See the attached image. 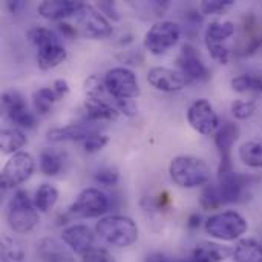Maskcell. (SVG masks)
<instances>
[{"label": "cell", "instance_id": "obj_1", "mask_svg": "<svg viewBox=\"0 0 262 262\" xmlns=\"http://www.w3.org/2000/svg\"><path fill=\"white\" fill-rule=\"evenodd\" d=\"M170 180L183 189H196L207 186L210 181L209 166L198 157L180 155L169 164Z\"/></svg>", "mask_w": 262, "mask_h": 262}, {"label": "cell", "instance_id": "obj_2", "mask_svg": "<svg viewBox=\"0 0 262 262\" xmlns=\"http://www.w3.org/2000/svg\"><path fill=\"white\" fill-rule=\"evenodd\" d=\"M97 235L112 247H130L138 239V227L129 216L111 215L101 218L95 226Z\"/></svg>", "mask_w": 262, "mask_h": 262}, {"label": "cell", "instance_id": "obj_3", "mask_svg": "<svg viewBox=\"0 0 262 262\" xmlns=\"http://www.w3.org/2000/svg\"><path fill=\"white\" fill-rule=\"evenodd\" d=\"M8 226L15 233H29L38 224V212L28 192L18 190L9 201L6 212Z\"/></svg>", "mask_w": 262, "mask_h": 262}, {"label": "cell", "instance_id": "obj_4", "mask_svg": "<svg viewBox=\"0 0 262 262\" xmlns=\"http://www.w3.org/2000/svg\"><path fill=\"white\" fill-rule=\"evenodd\" d=\"M204 229L207 235L220 241H236L249 230V223L241 213L235 210H226L212 215L206 221Z\"/></svg>", "mask_w": 262, "mask_h": 262}, {"label": "cell", "instance_id": "obj_5", "mask_svg": "<svg viewBox=\"0 0 262 262\" xmlns=\"http://www.w3.org/2000/svg\"><path fill=\"white\" fill-rule=\"evenodd\" d=\"M111 207V201L98 189H84L77 196L75 203L69 207L66 218L86 220V218H98L104 215Z\"/></svg>", "mask_w": 262, "mask_h": 262}, {"label": "cell", "instance_id": "obj_6", "mask_svg": "<svg viewBox=\"0 0 262 262\" xmlns=\"http://www.w3.org/2000/svg\"><path fill=\"white\" fill-rule=\"evenodd\" d=\"M181 35L180 25L175 21H158L150 26V29L144 35V48L154 54V55H161L167 52L170 48H173Z\"/></svg>", "mask_w": 262, "mask_h": 262}, {"label": "cell", "instance_id": "obj_7", "mask_svg": "<svg viewBox=\"0 0 262 262\" xmlns=\"http://www.w3.org/2000/svg\"><path fill=\"white\" fill-rule=\"evenodd\" d=\"M35 170L34 158L26 152L14 154L3 166L0 173V184L2 189H14L31 178Z\"/></svg>", "mask_w": 262, "mask_h": 262}, {"label": "cell", "instance_id": "obj_8", "mask_svg": "<svg viewBox=\"0 0 262 262\" xmlns=\"http://www.w3.org/2000/svg\"><path fill=\"white\" fill-rule=\"evenodd\" d=\"M104 86L114 98H135L140 94L137 75L127 68H112L103 77Z\"/></svg>", "mask_w": 262, "mask_h": 262}, {"label": "cell", "instance_id": "obj_9", "mask_svg": "<svg viewBox=\"0 0 262 262\" xmlns=\"http://www.w3.org/2000/svg\"><path fill=\"white\" fill-rule=\"evenodd\" d=\"M187 121L196 132L203 135L216 134V130L220 129L218 114L215 112L210 101L204 98H200L190 104L187 111Z\"/></svg>", "mask_w": 262, "mask_h": 262}, {"label": "cell", "instance_id": "obj_10", "mask_svg": "<svg viewBox=\"0 0 262 262\" xmlns=\"http://www.w3.org/2000/svg\"><path fill=\"white\" fill-rule=\"evenodd\" d=\"M177 68L190 81H209L210 71L203 61L200 52L192 45H183L180 55L177 57Z\"/></svg>", "mask_w": 262, "mask_h": 262}, {"label": "cell", "instance_id": "obj_11", "mask_svg": "<svg viewBox=\"0 0 262 262\" xmlns=\"http://www.w3.org/2000/svg\"><path fill=\"white\" fill-rule=\"evenodd\" d=\"M77 17H78L81 31L88 38L103 40V38L111 37L114 32L111 21L97 8L91 5H84L83 9L77 14Z\"/></svg>", "mask_w": 262, "mask_h": 262}, {"label": "cell", "instance_id": "obj_12", "mask_svg": "<svg viewBox=\"0 0 262 262\" xmlns=\"http://www.w3.org/2000/svg\"><path fill=\"white\" fill-rule=\"evenodd\" d=\"M255 181L253 177L249 175H243V173H236V172H230L224 177H220V184H218V190H220V196L224 204H233L241 201L246 189Z\"/></svg>", "mask_w": 262, "mask_h": 262}, {"label": "cell", "instance_id": "obj_13", "mask_svg": "<svg viewBox=\"0 0 262 262\" xmlns=\"http://www.w3.org/2000/svg\"><path fill=\"white\" fill-rule=\"evenodd\" d=\"M147 81L161 92H178L189 84V80L180 71L160 66L149 69Z\"/></svg>", "mask_w": 262, "mask_h": 262}, {"label": "cell", "instance_id": "obj_14", "mask_svg": "<svg viewBox=\"0 0 262 262\" xmlns=\"http://www.w3.org/2000/svg\"><path fill=\"white\" fill-rule=\"evenodd\" d=\"M61 241L75 253L84 255L94 247V233L88 226L75 224L61 232Z\"/></svg>", "mask_w": 262, "mask_h": 262}, {"label": "cell", "instance_id": "obj_15", "mask_svg": "<svg viewBox=\"0 0 262 262\" xmlns=\"http://www.w3.org/2000/svg\"><path fill=\"white\" fill-rule=\"evenodd\" d=\"M83 2H74V0H46L38 5L37 11L41 17L51 18V20H60L69 15H77L83 9Z\"/></svg>", "mask_w": 262, "mask_h": 262}, {"label": "cell", "instance_id": "obj_16", "mask_svg": "<svg viewBox=\"0 0 262 262\" xmlns=\"http://www.w3.org/2000/svg\"><path fill=\"white\" fill-rule=\"evenodd\" d=\"M94 132H98L97 127L88 124V121L83 123H74L64 127H54L48 130V140L49 141H84L88 140Z\"/></svg>", "mask_w": 262, "mask_h": 262}, {"label": "cell", "instance_id": "obj_17", "mask_svg": "<svg viewBox=\"0 0 262 262\" xmlns=\"http://www.w3.org/2000/svg\"><path fill=\"white\" fill-rule=\"evenodd\" d=\"M233 255V249L216 243L203 241L192 252L190 258L183 262H223Z\"/></svg>", "mask_w": 262, "mask_h": 262}, {"label": "cell", "instance_id": "obj_18", "mask_svg": "<svg viewBox=\"0 0 262 262\" xmlns=\"http://www.w3.org/2000/svg\"><path fill=\"white\" fill-rule=\"evenodd\" d=\"M84 114H86V120L89 121H103V120L114 121L120 115V112L112 104L94 97H86Z\"/></svg>", "mask_w": 262, "mask_h": 262}, {"label": "cell", "instance_id": "obj_19", "mask_svg": "<svg viewBox=\"0 0 262 262\" xmlns=\"http://www.w3.org/2000/svg\"><path fill=\"white\" fill-rule=\"evenodd\" d=\"M37 253L43 262H75L71 253L52 238L41 239L37 244Z\"/></svg>", "mask_w": 262, "mask_h": 262}, {"label": "cell", "instance_id": "obj_20", "mask_svg": "<svg viewBox=\"0 0 262 262\" xmlns=\"http://www.w3.org/2000/svg\"><path fill=\"white\" fill-rule=\"evenodd\" d=\"M239 126L235 124V123H226L223 124L216 134H215V146L220 152L221 157H230V152H232V147L233 144L236 143V140L239 138Z\"/></svg>", "mask_w": 262, "mask_h": 262}, {"label": "cell", "instance_id": "obj_21", "mask_svg": "<svg viewBox=\"0 0 262 262\" xmlns=\"http://www.w3.org/2000/svg\"><path fill=\"white\" fill-rule=\"evenodd\" d=\"M235 262H262V244L252 238L239 239L233 247Z\"/></svg>", "mask_w": 262, "mask_h": 262}, {"label": "cell", "instance_id": "obj_22", "mask_svg": "<svg viewBox=\"0 0 262 262\" xmlns=\"http://www.w3.org/2000/svg\"><path fill=\"white\" fill-rule=\"evenodd\" d=\"M66 49L61 46V43H55V45H49L46 48L38 49L37 54V63L38 68L41 71H51L54 68H57L60 63H63L66 60Z\"/></svg>", "mask_w": 262, "mask_h": 262}, {"label": "cell", "instance_id": "obj_23", "mask_svg": "<svg viewBox=\"0 0 262 262\" xmlns=\"http://www.w3.org/2000/svg\"><path fill=\"white\" fill-rule=\"evenodd\" d=\"M28 138L26 135L15 127H8L3 129L0 134V147L3 154H18V150L26 146Z\"/></svg>", "mask_w": 262, "mask_h": 262}, {"label": "cell", "instance_id": "obj_24", "mask_svg": "<svg viewBox=\"0 0 262 262\" xmlns=\"http://www.w3.org/2000/svg\"><path fill=\"white\" fill-rule=\"evenodd\" d=\"M239 158L252 169L262 167V140H250L243 143L239 147Z\"/></svg>", "mask_w": 262, "mask_h": 262}, {"label": "cell", "instance_id": "obj_25", "mask_svg": "<svg viewBox=\"0 0 262 262\" xmlns=\"http://www.w3.org/2000/svg\"><path fill=\"white\" fill-rule=\"evenodd\" d=\"M61 98L57 95V92L51 88H41L32 94V101H34V109L37 115H48L52 111V106L60 101Z\"/></svg>", "mask_w": 262, "mask_h": 262}, {"label": "cell", "instance_id": "obj_26", "mask_svg": "<svg viewBox=\"0 0 262 262\" xmlns=\"http://www.w3.org/2000/svg\"><path fill=\"white\" fill-rule=\"evenodd\" d=\"M232 89L239 94H262V74H243L232 80Z\"/></svg>", "mask_w": 262, "mask_h": 262}, {"label": "cell", "instance_id": "obj_27", "mask_svg": "<svg viewBox=\"0 0 262 262\" xmlns=\"http://www.w3.org/2000/svg\"><path fill=\"white\" fill-rule=\"evenodd\" d=\"M57 200H58V190L52 184L45 183L37 189L35 196H34V204L38 212L46 213L55 206Z\"/></svg>", "mask_w": 262, "mask_h": 262}, {"label": "cell", "instance_id": "obj_28", "mask_svg": "<svg viewBox=\"0 0 262 262\" xmlns=\"http://www.w3.org/2000/svg\"><path fill=\"white\" fill-rule=\"evenodd\" d=\"M235 34L232 21H213L206 29V43H223Z\"/></svg>", "mask_w": 262, "mask_h": 262}, {"label": "cell", "instance_id": "obj_29", "mask_svg": "<svg viewBox=\"0 0 262 262\" xmlns=\"http://www.w3.org/2000/svg\"><path fill=\"white\" fill-rule=\"evenodd\" d=\"M38 163H40V170L48 177H54V175L60 173L63 169L61 155L58 152H55L54 149H43L40 152Z\"/></svg>", "mask_w": 262, "mask_h": 262}, {"label": "cell", "instance_id": "obj_30", "mask_svg": "<svg viewBox=\"0 0 262 262\" xmlns=\"http://www.w3.org/2000/svg\"><path fill=\"white\" fill-rule=\"evenodd\" d=\"M25 261V250L21 244L11 238L3 236L2 239V259L0 262H23Z\"/></svg>", "mask_w": 262, "mask_h": 262}, {"label": "cell", "instance_id": "obj_31", "mask_svg": "<svg viewBox=\"0 0 262 262\" xmlns=\"http://www.w3.org/2000/svg\"><path fill=\"white\" fill-rule=\"evenodd\" d=\"M2 106H3V111H5L8 118L11 115H14V114L20 112V111L28 109L23 95L18 91H14V89H9V91L3 92V95H2Z\"/></svg>", "mask_w": 262, "mask_h": 262}, {"label": "cell", "instance_id": "obj_32", "mask_svg": "<svg viewBox=\"0 0 262 262\" xmlns=\"http://www.w3.org/2000/svg\"><path fill=\"white\" fill-rule=\"evenodd\" d=\"M28 38L38 48H46L49 45H55V43H60L58 37L48 28H32L29 29L28 32Z\"/></svg>", "mask_w": 262, "mask_h": 262}, {"label": "cell", "instance_id": "obj_33", "mask_svg": "<svg viewBox=\"0 0 262 262\" xmlns=\"http://www.w3.org/2000/svg\"><path fill=\"white\" fill-rule=\"evenodd\" d=\"M200 206L204 210H216L223 206L218 186H206L200 196Z\"/></svg>", "mask_w": 262, "mask_h": 262}, {"label": "cell", "instance_id": "obj_34", "mask_svg": "<svg viewBox=\"0 0 262 262\" xmlns=\"http://www.w3.org/2000/svg\"><path fill=\"white\" fill-rule=\"evenodd\" d=\"M230 109H232V114H233L235 118L247 120V118L255 115V112L258 109V104L253 100H236V101L232 103Z\"/></svg>", "mask_w": 262, "mask_h": 262}, {"label": "cell", "instance_id": "obj_35", "mask_svg": "<svg viewBox=\"0 0 262 262\" xmlns=\"http://www.w3.org/2000/svg\"><path fill=\"white\" fill-rule=\"evenodd\" d=\"M233 0H204L200 5V11L203 14H221L227 8L233 6Z\"/></svg>", "mask_w": 262, "mask_h": 262}, {"label": "cell", "instance_id": "obj_36", "mask_svg": "<svg viewBox=\"0 0 262 262\" xmlns=\"http://www.w3.org/2000/svg\"><path fill=\"white\" fill-rule=\"evenodd\" d=\"M107 143H109V137H107L106 134H101V132L98 130V132H94L88 140L83 141V147H84L86 152L94 154V152L101 150Z\"/></svg>", "mask_w": 262, "mask_h": 262}, {"label": "cell", "instance_id": "obj_37", "mask_svg": "<svg viewBox=\"0 0 262 262\" xmlns=\"http://www.w3.org/2000/svg\"><path fill=\"white\" fill-rule=\"evenodd\" d=\"M118 180H120V173L115 167H104L95 173V181L103 186H107V187L115 186L118 183Z\"/></svg>", "mask_w": 262, "mask_h": 262}, {"label": "cell", "instance_id": "obj_38", "mask_svg": "<svg viewBox=\"0 0 262 262\" xmlns=\"http://www.w3.org/2000/svg\"><path fill=\"white\" fill-rule=\"evenodd\" d=\"M9 121L18 127H26V129H34L37 124V118L32 112H29V109H25V111L9 117Z\"/></svg>", "mask_w": 262, "mask_h": 262}, {"label": "cell", "instance_id": "obj_39", "mask_svg": "<svg viewBox=\"0 0 262 262\" xmlns=\"http://www.w3.org/2000/svg\"><path fill=\"white\" fill-rule=\"evenodd\" d=\"M210 57L216 61H220L221 64H227L230 60V51L227 46H224L223 43H206Z\"/></svg>", "mask_w": 262, "mask_h": 262}, {"label": "cell", "instance_id": "obj_40", "mask_svg": "<svg viewBox=\"0 0 262 262\" xmlns=\"http://www.w3.org/2000/svg\"><path fill=\"white\" fill-rule=\"evenodd\" d=\"M81 262H115V259L107 250L92 247L84 255H81Z\"/></svg>", "mask_w": 262, "mask_h": 262}, {"label": "cell", "instance_id": "obj_41", "mask_svg": "<svg viewBox=\"0 0 262 262\" xmlns=\"http://www.w3.org/2000/svg\"><path fill=\"white\" fill-rule=\"evenodd\" d=\"M97 9H98L101 14H106V15H107L109 18H112L114 21L120 20V14H118L117 6H115V3H114V2H107V0L100 2V3L97 5Z\"/></svg>", "mask_w": 262, "mask_h": 262}, {"label": "cell", "instance_id": "obj_42", "mask_svg": "<svg viewBox=\"0 0 262 262\" xmlns=\"http://www.w3.org/2000/svg\"><path fill=\"white\" fill-rule=\"evenodd\" d=\"M52 89L57 92V95L63 100L68 94H69V83L63 78H58L52 83Z\"/></svg>", "mask_w": 262, "mask_h": 262}, {"label": "cell", "instance_id": "obj_43", "mask_svg": "<svg viewBox=\"0 0 262 262\" xmlns=\"http://www.w3.org/2000/svg\"><path fill=\"white\" fill-rule=\"evenodd\" d=\"M58 31L66 37V38H74L77 35V29L74 26H71L69 23L66 21H60L58 23Z\"/></svg>", "mask_w": 262, "mask_h": 262}, {"label": "cell", "instance_id": "obj_44", "mask_svg": "<svg viewBox=\"0 0 262 262\" xmlns=\"http://www.w3.org/2000/svg\"><path fill=\"white\" fill-rule=\"evenodd\" d=\"M124 63H129V64H140V61L143 60V57L140 54H132V52H126L124 55L120 57Z\"/></svg>", "mask_w": 262, "mask_h": 262}, {"label": "cell", "instance_id": "obj_45", "mask_svg": "<svg viewBox=\"0 0 262 262\" xmlns=\"http://www.w3.org/2000/svg\"><path fill=\"white\" fill-rule=\"evenodd\" d=\"M187 226H189V229H198V227L201 226V215H198V213H192V215L189 216Z\"/></svg>", "mask_w": 262, "mask_h": 262}, {"label": "cell", "instance_id": "obj_46", "mask_svg": "<svg viewBox=\"0 0 262 262\" xmlns=\"http://www.w3.org/2000/svg\"><path fill=\"white\" fill-rule=\"evenodd\" d=\"M144 262H173V261H170L167 256H164V255H161V253H154V255L147 256ZM180 262H183V261H180Z\"/></svg>", "mask_w": 262, "mask_h": 262}, {"label": "cell", "instance_id": "obj_47", "mask_svg": "<svg viewBox=\"0 0 262 262\" xmlns=\"http://www.w3.org/2000/svg\"><path fill=\"white\" fill-rule=\"evenodd\" d=\"M25 6V2H8V8H9V11L11 12H17L18 9H21Z\"/></svg>", "mask_w": 262, "mask_h": 262}]
</instances>
